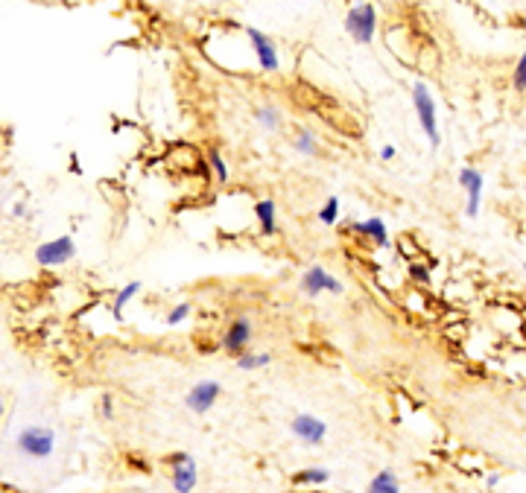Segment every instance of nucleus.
I'll list each match as a JSON object with an SVG mask.
<instances>
[{"instance_id":"obj_24","label":"nucleus","mask_w":526,"mask_h":493,"mask_svg":"<svg viewBox=\"0 0 526 493\" xmlns=\"http://www.w3.org/2000/svg\"><path fill=\"white\" fill-rule=\"evenodd\" d=\"M409 278L413 281H418V283H433V274H430V269L427 266H421V263H409Z\"/></svg>"},{"instance_id":"obj_19","label":"nucleus","mask_w":526,"mask_h":493,"mask_svg":"<svg viewBox=\"0 0 526 493\" xmlns=\"http://www.w3.org/2000/svg\"><path fill=\"white\" fill-rule=\"evenodd\" d=\"M368 490H372V493H398V490H401V482H398L389 470H380L377 476L368 482Z\"/></svg>"},{"instance_id":"obj_8","label":"nucleus","mask_w":526,"mask_h":493,"mask_svg":"<svg viewBox=\"0 0 526 493\" xmlns=\"http://www.w3.org/2000/svg\"><path fill=\"white\" fill-rule=\"evenodd\" d=\"M301 292L310 295V298H316V295L322 292H330V295H339L342 292V281L334 278L325 266H310L304 274H301V281H299Z\"/></svg>"},{"instance_id":"obj_18","label":"nucleus","mask_w":526,"mask_h":493,"mask_svg":"<svg viewBox=\"0 0 526 493\" xmlns=\"http://www.w3.org/2000/svg\"><path fill=\"white\" fill-rule=\"evenodd\" d=\"M269 362H272V353H251V350L237 353V368L240 371H258V368H266Z\"/></svg>"},{"instance_id":"obj_3","label":"nucleus","mask_w":526,"mask_h":493,"mask_svg":"<svg viewBox=\"0 0 526 493\" xmlns=\"http://www.w3.org/2000/svg\"><path fill=\"white\" fill-rule=\"evenodd\" d=\"M243 35H246V41L251 47V56H255L258 70L261 73H278L281 70V56H278L275 41H272L266 32L255 30V27H243Z\"/></svg>"},{"instance_id":"obj_20","label":"nucleus","mask_w":526,"mask_h":493,"mask_svg":"<svg viewBox=\"0 0 526 493\" xmlns=\"http://www.w3.org/2000/svg\"><path fill=\"white\" fill-rule=\"evenodd\" d=\"M327 479H330V473L325 467H307V470H301V473L292 476L296 485H325Z\"/></svg>"},{"instance_id":"obj_29","label":"nucleus","mask_w":526,"mask_h":493,"mask_svg":"<svg viewBox=\"0 0 526 493\" xmlns=\"http://www.w3.org/2000/svg\"><path fill=\"white\" fill-rule=\"evenodd\" d=\"M523 269H526V263H523Z\"/></svg>"},{"instance_id":"obj_12","label":"nucleus","mask_w":526,"mask_h":493,"mask_svg":"<svg viewBox=\"0 0 526 493\" xmlns=\"http://www.w3.org/2000/svg\"><path fill=\"white\" fill-rule=\"evenodd\" d=\"M351 231L360 233V236H368L377 248H389V231H386V222L380 216H372V219H363V222H351Z\"/></svg>"},{"instance_id":"obj_13","label":"nucleus","mask_w":526,"mask_h":493,"mask_svg":"<svg viewBox=\"0 0 526 493\" xmlns=\"http://www.w3.org/2000/svg\"><path fill=\"white\" fill-rule=\"evenodd\" d=\"M141 289H144L141 281H132V283H126L120 292L114 295V301H111V319H114V321H123V309H126V304H129Z\"/></svg>"},{"instance_id":"obj_6","label":"nucleus","mask_w":526,"mask_h":493,"mask_svg":"<svg viewBox=\"0 0 526 493\" xmlns=\"http://www.w3.org/2000/svg\"><path fill=\"white\" fill-rule=\"evenodd\" d=\"M220 397H223V385L217 380H202L184 394V406L193 415H208Z\"/></svg>"},{"instance_id":"obj_23","label":"nucleus","mask_w":526,"mask_h":493,"mask_svg":"<svg viewBox=\"0 0 526 493\" xmlns=\"http://www.w3.org/2000/svg\"><path fill=\"white\" fill-rule=\"evenodd\" d=\"M512 85H515L518 91H526V53L518 58V65H515V70H512Z\"/></svg>"},{"instance_id":"obj_21","label":"nucleus","mask_w":526,"mask_h":493,"mask_svg":"<svg viewBox=\"0 0 526 493\" xmlns=\"http://www.w3.org/2000/svg\"><path fill=\"white\" fill-rule=\"evenodd\" d=\"M337 219H339V199H337V196H330V199L322 205V210H319V222L322 225H337Z\"/></svg>"},{"instance_id":"obj_1","label":"nucleus","mask_w":526,"mask_h":493,"mask_svg":"<svg viewBox=\"0 0 526 493\" xmlns=\"http://www.w3.org/2000/svg\"><path fill=\"white\" fill-rule=\"evenodd\" d=\"M15 447H18V452H21L24 459L44 461V459L53 456V449H56V432L50 426H42V423L24 426L21 432H18Z\"/></svg>"},{"instance_id":"obj_10","label":"nucleus","mask_w":526,"mask_h":493,"mask_svg":"<svg viewBox=\"0 0 526 493\" xmlns=\"http://www.w3.org/2000/svg\"><path fill=\"white\" fill-rule=\"evenodd\" d=\"M459 184H462L465 193H468V207H465V213L474 219V216L480 213V205H482L485 179H482V172H477V169H471V167H465V169L459 172Z\"/></svg>"},{"instance_id":"obj_22","label":"nucleus","mask_w":526,"mask_h":493,"mask_svg":"<svg viewBox=\"0 0 526 493\" xmlns=\"http://www.w3.org/2000/svg\"><path fill=\"white\" fill-rule=\"evenodd\" d=\"M193 312V304L190 301H182V304H175L170 312H167V327H179L187 315Z\"/></svg>"},{"instance_id":"obj_5","label":"nucleus","mask_w":526,"mask_h":493,"mask_svg":"<svg viewBox=\"0 0 526 493\" xmlns=\"http://www.w3.org/2000/svg\"><path fill=\"white\" fill-rule=\"evenodd\" d=\"M76 257V243L70 233H62L56 236V240H47L35 248V263L38 266H47V269H56V266H65Z\"/></svg>"},{"instance_id":"obj_14","label":"nucleus","mask_w":526,"mask_h":493,"mask_svg":"<svg viewBox=\"0 0 526 493\" xmlns=\"http://www.w3.org/2000/svg\"><path fill=\"white\" fill-rule=\"evenodd\" d=\"M255 219H258L263 236H272V233H275V202H272V199L255 202Z\"/></svg>"},{"instance_id":"obj_26","label":"nucleus","mask_w":526,"mask_h":493,"mask_svg":"<svg viewBox=\"0 0 526 493\" xmlns=\"http://www.w3.org/2000/svg\"><path fill=\"white\" fill-rule=\"evenodd\" d=\"M70 172L73 175H82V167H80V155L70 152Z\"/></svg>"},{"instance_id":"obj_4","label":"nucleus","mask_w":526,"mask_h":493,"mask_svg":"<svg viewBox=\"0 0 526 493\" xmlns=\"http://www.w3.org/2000/svg\"><path fill=\"white\" fill-rule=\"evenodd\" d=\"M413 105H415V117H418L424 134L430 137V146L439 149L442 137H439V123H436V103H433V96H430V91H427L424 82L413 85Z\"/></svg>"},{"instance_id":"obj_17","label":"nucleus","mask_w":526,"mask_h":493,"mask_svg":"<svg viewBox=\"0 0 526 493\" xmlns=\"http://www.w3.org/2000/svg\"><path fill=\"white\" fill-rule=\"evenodd\" d=\"M292 149H296L299 155H307V158H313L319 152V143H316V134L313 132H307V129H299L296 137H292Z\"/></svg>"},{"instance_id":"obj_28","label":"nucleus","mask_w":526,"mask_h":493,"mask_svg":"<svg viewBox=\"0 0 526 493\" xmlns=\"http://www.w3.org/2000/svg\"><path fill=\"white\" fill-rule=\"evenodd\" d=\"M500 485V473H491L489 479H485V487H497Z\"/></svg>"},{"instance_id":"obj_2","label":"nucleus","mask_w":526,"mask_h":493,"mask_svg":"<svg viewBox=\"0 0 526 493\" xmlns=\"http://www.w3.org/2000/svg\"><path fill=\"white\" fill-rule=\"evenodd\" d=\"M345 32L354 38L357 44L368 47L375 41V32H377V9L375 4H368V0H360L354 4L348 12H345Z\"/></svg>"},{"instance_id":"obj_27","label":"nucleus","mask_w":526,"mask_h":493,"mask_svg":"<svg viewBox=\"0 0 526 493\" xmlns=\"http://www.w3.org/2000/svg\"><path fill=\"white\" fill-rule=\"evenodd\" d=\"M395 155H398V152H395V146H383V149H380V161H392Z\"/></svg>"},{"instance_id":"obj_7","label":"nucleus","mask_w":526,"mask_h":493,"mask_svg":"<svg viewBox=\"0 0 526 493\" xmlns=\"http://www.w3.org/2000/svg\"><path fill=\"white\" fill-rule=\"evenodd\" d=\"M173 464V490H179V493H190L193 487L199 485V467L196 461H193V456H187V452H175V456L167 459Z\"/></svg>"},{"instance_id":"obj_16","label":"nucleus","mask_w":526,"mask_h":493,"mask_svg":"<svg viewBox=\"0 0 526 493\" xmlns=\"http://www.w3.org/2000/svg\"><path fill=\"white\" fill-rule=\"evenodd\" d=\"M205 161H208V169L213 172V179H217L220 184H225V181H228V164H225L223 152H220L217 146H211L208 155H205Z\"/></svg>"},{"instance_id":"obj_11","label":"nucleus","mask_w":526,"mask_h":493,"mask_svg":"<svg viewBox=\"0 0 526 493\" xmlns=\"http://www.w3.org/2000/svg\"><path fill=\"white\" fill-rule=\"evenodd\" d=\"M249 342H251V321H249V319H234V321L228 324V330H225L223 347L237 357V353H243V350L249 347Z\"/></svg>"},{"instance_id":"obj_9","label":"nucleus","mask_w":526,"mask_h":493,"mask_svg":"<svg viewBox=\"0 0 526 493\" xmlns=\"http://www.w3.org/2000/svg\"><path fill=\"white\" fill-rule=\"evenodd\" d=\"M289 429H292V435H296L299 441H304L310 447L322 444L325 435H327V423L322 418H316V415H296L289 421Z\"/></svg>"},{"instance_id":"obj_15","label":"nucleus","mask_w":526,"mask_h":493,"mask_svg":"<svg viewBox=\"0 0 526 493\" xmlns=\"http://www.w3.org/2000/svg\"><path fill=\"white\" fill-rule=\"evenodd\" d=\"M255 120H258V126H263L266 132H278L281 123H284V120H281V111H278L275 105H269V103L255 108Z\"/></svg>"},{"instance_id":"obj_25","label":"nucleus","mask_w":526,"mask_h":493,"mask_svg":"<svg viewBox=\"0 0 526 493\" xmlns=\"http://www.w3.org/2000/svg\"><path fill=\"white\" fill-rule=\"evenodd\" d=\"M100 418L103 421H114V397H111V394H103V397H100Z\"/></svg>"}]
</instances>
